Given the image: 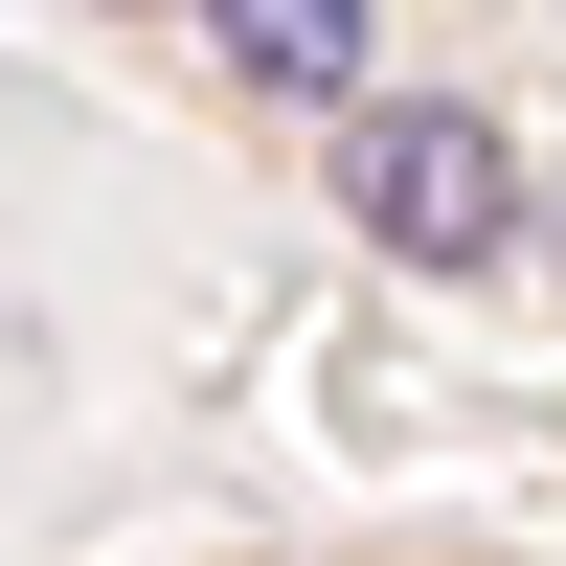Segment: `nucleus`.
Listing matches in <instances>:
<instances>
[{"label": "nucleus", "mask_w": 566, "mask_h": 566, "mask_svg": "<svg viewBox=\"0 0 566 566\" xmlns=\"http://www.w3.org/2000/svg\"><path fill=\"white\" fill-rule=\"evenodd\" d=\"M340 205H363L386 272H499L522 250V136L453 114V91H363L340 114Z\"/></svg>", "instance_id": "nucleus-1"}, {"label": "nucleus", "mask_w": 566, "mask_h": 566, "mask_svg": "<svg viewBox=\"0 0 566 566\" xmlns=\"http://www.w3.org/2000/svg\"><path fill=\"white\" fill-rule=\"evenodd\" d=\"M205 23L272 114H363V69H386V0H205Z\"/></svg>", "instance_id": "nucleus-2"}]
</instances>
